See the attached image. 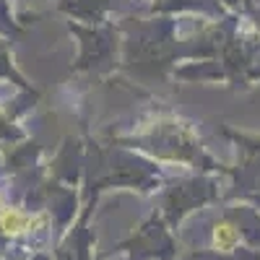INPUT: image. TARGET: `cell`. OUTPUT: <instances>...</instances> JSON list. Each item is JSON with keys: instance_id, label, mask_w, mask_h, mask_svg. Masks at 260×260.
Masks as SVG:
<instances>
[{"instance_id": "cell-1", "label": "cell", "mask_w": 260, "mask_h": 260, "mask_svg": "<svg viewBox=\"0 0 260 260\" xmlns=\"http://www.w3.org/2000/svg\"><path fill=\"white\" fill-rule=\"evenodd\" d=\"M232 242H234V232H232L229 224H224V226L216 229V245H219V247H229Z\"/></svg>"}]
</instances>
